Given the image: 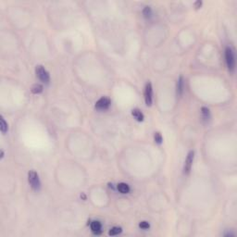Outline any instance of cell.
Returning <instances> with one entry per match:
<instances>
[{
    "instance_id": "6da1fadb",
    "label": "cell",
    "mask_w": 237,
    "mask_h": 237,
    "mask_svg": "<svg viewBox=\"0 0 237 237\" xmlns=\"http://www.w3.org/2000/svg\"><path fill=\"white\" fill-rule=\"evenodd\" d=\"M28 181H29L31 187L34 191L40 190L41 182H40V179H39V176L36 172H34V170H30L28 173Z\"/></svg>"
},
{
    "instance_id": "7a4b0ae2",
    "label": "cell",
    "mask_w": 237,
    "mask_h": 237,
    "mask_svg": "<svg viewBox=\"0 0 237 237\" xmlns=\"http://www.w3.org/2000/svg\"><path fill=\"white\" fill-rule=\"evenodd\" d=\"M225 58H226V64L228 69L233 71L235 69V57H234V53L233 50L231 47H227L225 50Z\"/></svg>"
},
{
    "instance_id": "3957f363",
    "label": "cell",
    "mask_w": 237,
    "mask_h": 237,
    "mask_svg": "<svg viewBox=\"0 0 237 237\" xmlns=\"http://www.w3.org/2000/svg\"><path fill=\"white\" fill-rule=\"evenodd\" d=\"M35 72H36V76L38 77V79L41 82H43L44 83H47V84L49 83V82H50L49 73H48V71L43 67V66H36Z\"/></svg>"
},
{
    "instance_id": "277c9868",
    "label": "cell",
    "mask_w": 237,
    "mask_h": 237,
    "mask_svg": "<svg viewBox=\"0 0 237 237\" xmlns=\"http://www.w3.org/2000/svg\"><path fill=\"white\" fill-rule=\"evenodd\" d=\"M194 159H195V152L192 150L190 151L187 155V157L185 159V162H184V167H183V173L184 174H189L191 172V169H192L193 166V162H194Z\"/></svg>"
},
{
    "instance_id": "5b68a950",
    "label": "cell",
    "mask_w": 237,
    "mask_h": 237,
    "mask_svg": "<svg viewBox=\"0 0 237 237\" xmlns=\"http://www.w3.org/2000/svg\"><path fill=\"white\" fill-rule=\"evenodd\" d=\"M152 95H153V89L152 84L150 83H147L146 85V90H144V100L147 106L152 105Z\"/></svg>"
},
{
    "instance_id": "8992f818",
    "label": "cell",
    "mask_w": 237,
    "mask_h": 237,
    "mask_svg": "<svg viewBox=\"0 0 237 237\" xmlns=\"http://www.w3.org/2000/svg\"><path fill=\"white\" fill-rule=\"evenodd\" d=\"M110 106V100L108 97H101L99 100L96 103V108L98 110H106L109 108Z\"/></svg>"
},
{
    "instance_id": "52a82bcc",
    "label": "cell",
    "mask_w": 237,
    "mask_h": 237,
    "mask_svg": "<svg viewBox=\"0 0 237 237\" xmlns=\"http://www.w3.org/2000/svg\"><path fill=\"white\" fill-rule=\"evenodd\" d=\"M91 231L95 234H99L102 232V225L99 221L94 220L91 222Z\"/></svg>"
},
{
    "instance_id": "ba28073f",
    "label": "cell",
    "mask_w": 237,
    "mask_h": 237,
    "mask_svg": "<svg viewBox=\"0 0 237 237\" xmlns=\"http://www.w3.org/2000/svg\"><path fill=\"white\" fill-rule=\"evenodd\" d=\"M119 192L121 193V194H128L130 192V187L127 183H124V182H121L118 184L117 186Z\"/></svg>"
},
{
    "instance_id": "9c48e42d",
    "label": "cell",
    "mask_w": 237,
    "mask_h": 237,
    "mask_svg": "<svg viewBox=\"0 0 237 237\" xmlns=\"http://www.w3.org/2000/svg\"><path fill=\"white\" fill-rule=\"evenodd\" d=\"M183 87H184V83H183V78L180 76L179 80L177 83V94L178 96H182L183 92Z\"/></svg>"
},
{
    "instance_id": "30bf717a",
    "label": "cell",
    "mask_w": 237,
    "mask_h": 237,
    "mask_svg": "<svg viewBox=\"0 0 237 237\" xmlns=\"http://www.w3.org/2000/svg\"><path fill=\"white\" fill-rule=\"evenodd\" d=\"M131 114H133V116L135 118L136 121H144V114L141 112V110L135 108V109H134L133 111H131Z\"/></svg>"
},
{
    "instance_id": "8fae6325",
    "label": "cell",
    "mask_w": 237,
    "mask_h": 237,
    "mask_svg": "<svg viewBox=\"0 0 237 237\" xmlns=\"http://www.w3.org/2000/svg\"><path fill=\"white\" fill-rule=\"evenodd\" d=\"M201 113H202V118L205 121H208L210 119V112L208 108H201Z\"/></svg>"
},
{
    "instance_id": "7c38bea8",
    "label": "cell",
    "mask_w": 237,
    "mask_h": 237,
    "mask_svg": "<svg viewBox=\"0 0 237 237\" xmlns=\"http://www.w3.org/2000/svg\"><path fill=\"white\" fill-rule=\"evenodd\" d=\"M31 91L32 94H40L43 92V86L41 84H34V86L32 87Z\"/></svg>"
},
{
    "instance_id": "4fadbf2b",
    "label": "cell",
    "mask_w": 237,
    "mask_h": 237,
    "mask_svg": "<svg viewBox=\"0 0 237 237\" xmlns=\"http://www.w3.org/2000/svg\"><path fill=\"white\" fill-rule=\"evenodd\" d=\"M0 125H1V131L2 134H6L8 131V123L6 122V121L4 120V118H1V121H0Z\"/></svg>"
},
{
    "instance_id": "5bb4252c",
    "label": "cell",
    "mask_w": 237,
    "mask_h": 237,
    "mask_svg": "<svg viewBox=\"0 0 237 237\" xmlns=\"http://www.w3.org/2000/svg\"><path fill=\"white\" fill-rule=\"evenodd\" d=\"M121 233V227H113L112 229H110V231L108 232V234L113 236V235H117L119 233Z\"/></svg>"
},
{
    "instance_id": "9a60e30c",
    "label": "cell",
    "mask_w": 237,
    "mask_h": 237,
    "mask_svg": "<svg viewBox=\"0 0 237 237\" xmlns=\"http://www.w3.org/2000/svg\"><path fill=\"white\" fill-rule=\"evenodd\" d=\"M143 14L144 16V18H150L151 16H152V10H151V8L150 6H146V8L144 9L143 10Z\"/></svg>"
},
{
    "instance_id": "2e32d148",
    "label": "cell",
    "mask_w": 237,
    "mask_h": 237,
    "mask_svg": "<svg viewBox=\"0 0 237 237\" xmlns=\"http://www.w3.org/2000/svg\"><path fill=\"white\" fill-rule=\"evenodd\" d=\"M154 138H155V142H156L157 144H160L162 143V136H161L160 133H155Z\"/></svg>"
},
{
    "instance_id": "e0dca14e",
    "label": "cell",
    "mask_w": 237,
    "mask_h": 237,
    "mask_svg": "<svg viewBox=\"0 0 237 237\" xmlns=\"http://www.w3.org/2000/svg\"><path fill=\"white\" fill-rule=\"evenodd\" d=\"M139 227L143 230H147V229H149L150 225L147 221H141L140 224H139Z\"/></svg>"
},
{
    "instance_id": "ac0fdd59",
    "label": "cell",
    "mask_w": 237,
    "mask_h": 237,
    "mask_svg": "<svg viewBox=\"0 0 237 237\" xmlns=\"http://www.w3.org/2000/svg\"><path fill=\"white\" fill-rule=\"evenodd\" d=\"M201 5H202V2H201V1H197V2L195 3V8H196V9H199L200 6H201Z\"/></svg>"
}]
</instances>
